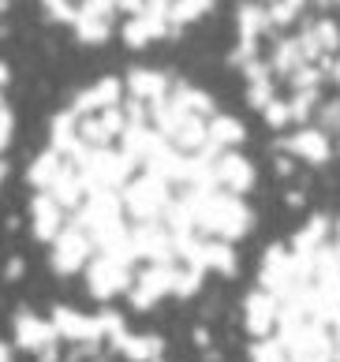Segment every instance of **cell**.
I'll return each instance as SVG.
<instances>
[{
  "mask_svg": "<svg viewBox=\"0 0 340 362\" xmlns=\"http://www.w3.org/2000/svg\"><path fill=\"white\" fill-rule=\"evenodd\" d=\"M228 68L277 153L340 165V0H239Z\"/></svg>",
  "mask_w": 340,
  "mask_h": 362,
  "instance_id": "6da1fadb",
  "label": "cell"
},
{
  "mask_svg": "<svg viewBox=\"0 0 340 362\" xmlns=\"http://www.w3.org/2000/svg\"><path fill=\"white\" fill-rule=\"evenodd\" d=\"M258 288L277 299L269 337L288 362H340V209L310 213L288 239L266 247Z\"/></svg>",
  "mask_w": 340,
  "mask_h": 362,
  "instance_id": "7a4b0ae2",
  "label": "cell"
},
{
  "mask_svg": "<svg viewBox=\"0 0 340 362\" xmlns=\"http://www.w3.org/2000/svg\"><path fill=\"white\" fill-rule=\"evenodd\" d=\"M213 4L217 0H38L49 23L72 30L75 42L90 49L108 42L128 49L172 42L206 19Z\"/></svg>",
  "mask_w": 340,
  "mask_h": 362,
  "instance_id": "3957f363",
  "label": "cell"
},
{
  "mask_svg": "<svg viewBox=\"0 0 340 362\" xmlns=\"http://www.w3.org/2000/svg\"><path fill=\"white\" fill-rule=\"evenodd\" d=\"M86 291L94 295V299H116V295H128L131 284H135V276H139V269L135 265H124V262H116V258H108V254H94V258L86 262Z\"/></svg>",
  "mask_w": 340,
  "mask_h": 362,
  "instance_id": "277c9868",
  "label": "cell"
},
{
  "mask_svg": "<svg viewBox=\"0 0 340 362\" xmlns=\"http://www.w3.org/2000/svg\"><path fill=\"white\" fill-rule=\"evenodd\" d=\"M176 276H180V265L176 262H154V265H139V276L128 291L131 310H154V306L165 299V295H176Z\"/></svg>",
  "mask_w": 340,
  "mask_h": 362,
  "instance_id": "5b68a950",
  "label": "cell"
},
{
  "mask_svg": "<svg viewBox=\"0 0 340 362\" xmlns=\"http://www.w3.org/2000/svg\"><path fill=\"white\" fill-rule=\"evenodd\" d=\"M94 258V243L86 232H79L75 224H64L57 239L49 243V265L57 276H75L86 269V262Z\"/></svg>",
  "mask_w": 340,
  "mask_h": 362,
  "instance_id": "8992f818",
  "label": "cell"
},
{
  "mask_svg": "<svg viewBox=\"0 0 340 362\" xmlns=\"http://www.w3.org/2000/svg\"><path fill=\"white\" fill-rule=\"evenodd\" d=\"M49 321L57 325V337L60 340H72V344H98V340H105V329H101V317L98 314L86 317V314L72 310V306H57Z\"/></svg>",
  "mask_w": 340,
  "mask_h": 362,
  "instance_id": "52a82bcc",
  "label": "cell"
},
{
  "mask_svg": "<svg viewBox=\"0 0 340 362\" xmlns=\"http://www.w3.org/2000/svg\"><path fill=\"white\" fill-rule=\"evenodd\" d=\"M273 325H277V299L254 284V291H247V299H243V329H247L251 340H258L269 337Z\"/></svg>",
  "mask_w": 340,
  "mask_h": 362,
  "instance_id": "ba28073f",
  "label": "cell"
},
{
  "mask_svg": "<svg viewBox=\"0 0 340 362\" xmlns=\"http://www.w3.org/2000/svg\"><path fill=\"white\" fill-rule=\"evenodd\" d=\"M60 337H57V325L52 321H42L38 314L23 310L16 317V347H23V351H45V347H52Z\"/></svg>",
  "mask_w": 340,
  "mask_h": 362,
  "instance_id": "9c48e42d",
  "label": "cell"
},
{
  "mask_svg": "<svg viewBox=\"0 0 340 362\" xmlns=\"http://www.w3.org/2000/svg\"><path fill=\"white\" fill-rule=\"evenodd\" d=\"M108 344H113L128 362H157L161 355H165V340L154 337V332H146V337H131V332L124 329L120 337H113Z\"/></svg>",
  "mask_w": 340,
  "mask_h": 362,
  "instance_id": "30bf717a",
  "label": "cell"
},
{
  "mask_svg": "<svg viewBox=\"0 0 340 362\" xmlns=\"http://www.w3.org/2000/svg\"><path fill=\"white\" fill-rule=\"evenodd\" d=\"M202 284H206V269L180 265V276H176V299H191V295H198Z\"/></svg>",
  "mask_w": 340,
  "mask_h": 362,
  "instance_id": "8fae6325",
  "label": "cell"
},
{
  "mask_svg": "<svg viewBox=\"0 0 340 362\" xmlns=\"http://www.w3.org/2000/svg\"><path fill=\"white\" fill-rule=\"evenodd\" d=\"M251 362H288V355H284L277 337H262V340H251Z\"/></svg>",
  "mask_w": 340,
  "mask_h": 362,
  "instance_id": "7c38bea8",
  "label": "cell"
},
{
  "mask_svg": "<svg viewBox=\"0 0 340 362\" xmlns=\"http://www.w3.org/2000/svg\"><path fill=\"white\" fill-rule=\"evenodd\" d=\"M4 276H8V280H19V276H23V262H19V258H11V262H8V269H4Z\"/></svg>",
  "mask_w": 340,
  "mask_h": 362,
  "instance_id": "4fadbf2b",
  "label": "cell"
},
{
  "mask_svg": "<svg viewBox=\"0 0 340 362\" xmlns=\"http://www.w3.org/2000/svg\"><path fill=\"white\" fill-rule=\"evenodd\" d=\"M195 344L198 347H210V332L206 329H195Z\"/></svg>",
  "mask_w": 340,
  "mask_h": 362,
  "instance_id": "5bb4252c",
  "label": "cell"
},
{
  "mask_svg": "<svg viewBox=\"0 0 340 362\" xmlns=\"http://www.w3.org/2000/svg\"><path fill=\"white\" fill-rule=\"evenodd\" d=\"M0 362H11V344L0 340Z\"/></svg>",
  "mask_w": 340,
  "mask_h": 362,
  "instance_id": "9a60e30c",
  "label": "cell"
},
{
  "mask_svg": "<svg viewBox=\"0 0 340 362\" xmlns=\"http://www.w3.org/2000/svg\"><path fill=\"white\" fill-rule=\"evenodd\" d=\"M42 355V362H57V351H52V347H45V351H38Z\"/></svg>",
  "mask_w": 340,
  "mask_h": 362,
  "instance_id": "2e32d148",
  "label": "cell"
},
{
  "mask_svg": "<svg viewBox=\"0 0 340 362\" xmlns=\"http://www.w3.org/2000/svg\"><path fill=\"white\" fill-rule=\"evenodd\" d=\"M157 362H165V358H157Z\"/></svg>",
  "mask_w": 340,
  "mask_h": 362,
  "instance_id": "e0dca14e",
  "label": "cell"
}]
</instances>
